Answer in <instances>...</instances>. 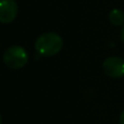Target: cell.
<instances>
[{
	"mask_svg": "<svg viewBox=\"0 0 124 124\" xmlns=\"http://www.w3.org/2000/svg\"><path fill=\"white\" fill-rule=\"evenodd\" d=\"M102 71L111 78H121L124 76V59L121 57H109L102 63Z\"/></svg>",
	"mask_w": 124,
	"mask_h": 124,
	"instance_id": "cell-3",
	"label": "cell"
},
{
	"mask_svg": "<svg viewBox=\"0 0 124 124\" xmlns=\"http://www.w3.org/2000/svg\"><path fill=\"white\" fill-rule=\"evenodd\" d=\"M120 124H124V110L120 114Z\"/></svg>",
	"mask_w": 124,
	"mask_h": 124,
	"instance_id": "cell-6",
	"label": "cell"
},
{
	"mask_svg": "<svg viewBox=\"0 0 124 124\" xmlns=\"http://www.w3.org/2000/svg\"><path fill=\"white\" fill-rule=\"evenodd\" d=\"M109 22L114 26H123L124 25V12L120 9H113L109 12L108 15Z\"/></svg>",
	"mask_w": 124,
	"mask_h": 124,
	"instance_id": "cell-5",
	"label": "cell"
},
{
	"mask_svg": "<svg viewBox=\"0 0 124 124\" xmlns=\"http://www.w3.org/2000/svg\"><path fill=\"white\" fill-rule=\"evenodd\" d=\"M19 12V6L15 0H0V22L9 24L15 20Z\"/></svg>",
	"mask_w": 124,
	"mask_h": 124,
	"instance_id": "cell-4",
	"label": "cell"
},
{
	"mask_svg": "<svg viewBox=\"0 0 124 124\" xmlns=\"http://www.w3.org/2000/svg\"><path fill=\"white\" fill-rule=\"evenodd\" d=\"M121 40L124 44V25L122 26V30H121Z\"/></svg>",
	"mask_w": 124,
	"mask_h": 124,
	"instance_id": "cell-7",
	"label": "cell"
},
{
	"mask_svg": "<svg viewBox=\"0 0 124 124\" xmlns=\"http://www.w3.org/2000/svg\"><path fill=\"white\" fill-rule=\"evenodd\" d=\"M3 62L9 69L19 70L24 68L28 62V54L21 46H11L3 52Z\"/></svg>",
	"mask_w": 124,
	"mask_h": 124,
	"instance_id": "cell-2",
	"label": "cell"
},
{
	"mask_svg": "<svg viewBox=\"0 0 124 124\" xmlns=\"http://www.w3.org/2000/svg\"><path fill=\"white\" fill-rule=\"evenodd\" d=\"M62 47L63 38L56 32L44 33L35 41V50L44 57L56 56L61 51Z\"/></svg>",
	"mask_w": 124,
	"mask_h": 124,
	"instance_id": "cell-1",
	"label": "cell"
}]
</instances>
